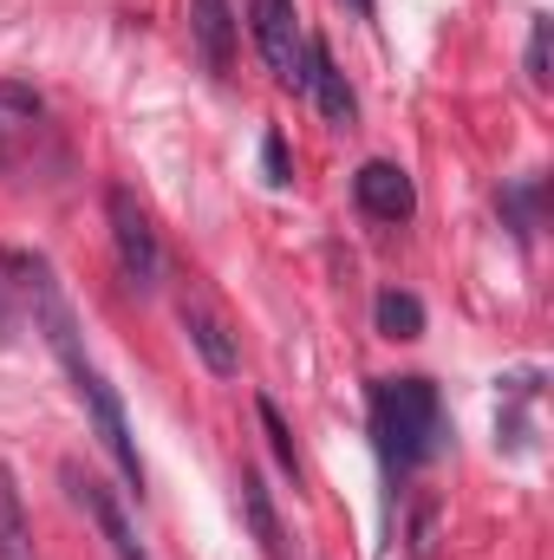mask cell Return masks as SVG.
<instances>
[{
  "instance_id": "1",
  "label": "cell",
  "mask_w": 554,
  "mask_h": 560,
  "mask_svg": "<svg viewBox=\"0 0 554 560\" xmlns=\"http://www.w3.org/2000/svg\"><path fill=\"white\" fill-rule=\"evenodd\" d=\"M372 430H379V456L392 476L424 469L443 450V398L430 378H379L372 385Z\"/></svg>"
},
{
  "instance_id": "2",
  "label": "cell",
  "mask_w": 554,
  "mask_h": 560,
  "mask_svg": "<svg viewBox=\"0 0 554 560\" xmlns=\"http://www.w3.org/2000/svg\"><path fill=\"white\" fill-rule=\"evenodd\" d=\"M66 378H72V392H79V405L92 411V430H99V443L112 450V463L125 469V482L143 489V463H138V443H131V423H125V398L105 385V372L92 365V359H79V365H66Z\"/></svg>"
},
{
  "instance_id": "3",
  "label": "cell",
  "mask_w": 554,
  "mask_h": 560,
  "mask_svg": "<svg viewBox=\"0 0 554 560\" xmlns=\"http://www.w3.org/2000/svg\"><path fill=\"white\" fill-rule=\"evenodd\" d=\"M105 215H112V242H118V268H125V280H131L138 293H150V287L163 280V248H157L150 215L138 209L131 189H112V196H105Z\"/></svg>"
},
{
  "instance_id": "4",
  "label": "cell",
  "mask_w": 554,
  "mask_h": 560,
  "mask_svg": "<svg viewBox=\"0 0 554 560\" xmlns=\"http://www.w3.org/2000/svg\"><path fill=\"white\" fill-rule=\"evenodd\" d=\"M249 20H255V46H262L268 72H275L280 85L307 92V33L293 20V0H255Z\"/></svg>"
},
{
  "instance_id": "5",
  "label": "cell",
  "mask_w": 554,
  "mask_h": 560,
  "mask_svg": "<svg viewBox=\"0 0 554 560\" xmlns=\"http://www.w3.org/2000/svg\"><path fill=\"white\" fill-rule=\"evenodd\" d=\"M353 196H359V209H366V215H379V222H405V215L417 209V183L399 170V163H385V156L359 163Z\"/></svg>"
},
{
  "instance_id": "6",
  "label": "cell",
  "mask_w": 554,
  "mask_h": 560,
  "mask_svg": "<svg viewBox=\"0 0 554 560\" xmlns=\"http://www.w3.org/2000/svg\"><path fill=\"white\" fill-rule=\"evenodd\" d=\"M66 489H72V502L99 522V535L112 541V555H118V560H150V555H143V541L131 535V522H125V509L112 502V489H105V482H92V476L66 469Z\"/></svg>"
},
{
  "instance_id": "7",
  "label": "cell",
  "mask_w": 554,
  "mask_h": 560,
  "mask_svg": "<svg viewBox=\"0 0 554 560\" xmlns=\"http://www.w3.org/2000/svg\"><path fill=\"white\" fill-rule=\"evenodd\" d=\"M307 92H313V105L326 112V125H339V131L359 125V98H353L346 72L333 66V52H326L320 39H307Z\"/></svg>"
},
{
  "instance_id": "8",
  "label": "cell",
  "mask_w": 554,
  "mask_h": 560,
  "mask_svg": "<svg viewBox=\"0 0 554 560\" xmlns=\"http://www.w3.org/2000/svg\"><path fill=\"white\" fill-rule=\"evenodd\" d=\"M189 39H196L209 72H229L235 66V7L229 0H189Z\"/></svg>"
},
{
  "instance_id": "9",
  "label": "cell",
  "mask_w": 554,
  "mask_h": 560,
  "mask_svg": "<svg viewBox=\"0 0 554 560\" xmlns=\"http://www.w3.org/2000/svg\"><path fill=\"white\" fill-rule=\"evenodd\" d=\"M183 332H189V346L203 352V365L216 372V378H235L242 372V352H235V339H229V326L209 313V306H196V300H183Z\"/></svg>"
},
{
  "instance_id": "10",
  "label": "cell",
  "mask_w": 554,
  "mask_h": 560,
  "mask_svg": "<svg viewBox=\"0 0 554 560\" xmlns=\"http://www.w3.org/2000/svg\"><path fill=\"white\" fill-rule=\"evenodd\" d=\"M0 560H33V528H26V509H20L7 463H0Z\"/></svg>"
},
{
  "instance_id": "11",
  "label": "cell",
  "mask_w": 554,
  "mask_h": 560,
  "mask_svg": "<svg viewBox=\"0 0 554 560\" xmlns=\"http://www.w3.org/2000/svg\"><path fill=\"white\" fill-rule=\"evenodd\" d=\"M372 313H379V332H385V339H417V332H424V306H417V293H399V287H392V293H379Z\"/></svg>"
},
{
  "instance_id": "12",
  "label": "cell",
  "mask_w": 554,
  "mask_h": 560,
  "mask_svg": "<svg viewBox=\"0 0 554 560\" xmlns=\"http://www.w3.org/2000/svg\"><path fill=\"white\" fill-rule=\"evenodd\" d=\"M39 118V98L26 92V85H0V131H20V125H33Z\"/></svg>"
},
{
  "instance_id": "13",
  "label": "cell",
  "mask_w": 554,
  "mask_h": 560,
  "mask_svg": "<svg viewBox=\"0 0 554 560\" xmlns=\"http://www.w3.org/2000/svg\"><path fill=\"white\" fill-rule=\"evenodd\" d=\"M242 502H249V522H255V535H262V548H275V509H268V495H262V482L255 476H242Z\"/></svg>"
},
{
  "instance_id": "14",
  "label": "cell",
  "mask_w": 554,
  "mask_h": 560,
  "mask_svg": "<svg viewBox=\"0 0 554 560\" xmlns=\"http://www.w3.org/2000/svg\"><path fill=\"white\" fill-rule=\"evenodd\" d=\"M262 430H268V443H275V456H280V469L287 476H300V456H293V436H287V423H280V411L262 398Z\"/></svg>"
},
{
  "instance_id": "15",
  "label": "cell",
  "mask_w": 554,
  "mask_h": 560,
  "mask_svg": "<svg viewBox=\"0 0 554 560\" xmlns=\"http://www.w3.org/2000/svg\"><path fill=\"white\" fill-rule=\"evenodd\" d=\"M262 170H268V183H293V170H287V143L268 131L262 138Z\"/></svg>"
},
{
  "instance_id": "16",
  "label": "cell",
  "mask_w": 554,
  "mask_h": 560,
  "mask_svg": "<svg viewBox=\"0 0 554 560\" xmlns=\"http://www.w3.org/2000/svg\"><path fill=\"white\" fill-rule=\"evenodd\" d=\"M529 79L535 85L549 79V20H535V33H529Z\"/></svg>"
},
{
  "instance_id": "17",
  "label": "cell",
  "mask_w": 554,
  "mask_h": 560,
  "mask_svg": "<svg viewBox=\"0 0 554 560\" xmlns=\"http://www.w3.org/2000/svg\"><path fill=\"white\" fill-rule=\"evenodd\" d=\"M7 326H13V313H7V280H0V339H7Z\"/></svg>"
},
{
  "instance_id": "18",
  "label": "cell",
  "mask_w": 554,
  "mask_h": 560,
  "mask_svg": "<svg viewBox=\"0 0 554 560\" xmlns=\"http://www.w3.org/2000/svg\"><path fill=\"white\" fill-rule=\"evenodd\" d=\"M353 7H359V13H372V0H353Z\"/></svg>"
},
{
  "instance_id": "19",
  "label": "cell",
  "mask_w": 554,
  "mask_h": 560,
  "mask_svg": "<svg viewBox=\"0 0 554 560\" xmlns=\"http://www.w3.org/2000/svg\"><path fill=\"white\" fill-rule=\"evenodd\" d=\"M0 163H7V131H0Z\"/></svg>"
}]
</instances>
